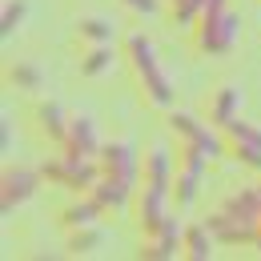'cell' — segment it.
<instances>
[{
	"instance_id": "1",
	"label": "cell",
	"mask_w": 261,
	"mask_h": 261,
	"mask_svg": "<svg viewBox=\"0 0 261 261\" xmlns=\"http://www.w3.org/2000/svg\"><path fill=\"white\" fill-rule=\"evenodd\" d=\"M137 181H141V153L133 141H109L100 145V177L89 193L97 197L109 213H125L129 209L133 193H137Z\"/></svg>"
},
{
	"instance_id": "2",
	"label": "cell",
	"mask_w": 261,
	"mask_h": 261,
	"mask_svg": "<svg viewBox=\"0 0 261 261\" xmlns=\"http://www.w3.org/2000/svg\"><path fill=\"white\" fill-rule=\"evenodd\" d=\"M257 221H261V189L257 185H245V189L229 193L225 201L205 217V225L213 229V237H217L221 245H253Z\"/></svg>"
},
{
	"instance_id": "3",
	"label": "cell",
	"mask_w": 261,
	"mask_h": 261,
	"mask_svg": "<svg viewBox=\"0 0 261 261\" xmlns=\"http://www.w3.org/2000/svg\"><path fill=\"white\" fill-rule=\"evenodd\" d=\"M125 57H129L133 72H137V85H141L145 100L153 109H169L173 105V81H169V72L161 68V57H157L153 40L145 33H129L125 36Z\"/></svg>"
},
{
	"instance_id": "4",
	"label": "cell",
	"mask_w": 261,
	"mask_h": 261,
	"mask_svg": "<svg viewBox=\"0 0 261 261\" xmlns=\"http://www.w3.org/2000/svg\"><path fill=\"white\" fill-rule=\"evenodd\" d=\"M237 36H241V16L225 4V8L201 12V20L193 24V48L205 57H225L237 44Z\"/></svg>"
},
{
	"instance_id": "5",
	"label": "cell",
	"mask_w": 261,
	"mask_h": 261,
	"mask_svg": "<svg viewBox=\"0 0 261 261\" xmlns=\"http://www.w3.org/2000/svg\"><path fill=\"white\" fill-rule=\"evenodd\" d=\"M44 181L61 185V189H72V193H89L100 177V157H76V153H57L53 161L40 169Z\"/></svg>"
},
{
	"instance_id": "6",
	"label": "cell",
	"mask_w": 261,
	"mask_h": 261,
	"mask_svg": "<svg viewBox=\"0 0 261 261\" xmlns=\"http://www.w3.org/2000/svg\"><path fill=\"white\" fill-rule=\"evenodd\" d=\"M205 153L193 149V145H181V153H177V173H173V201L185 209V205H193L197 193H201V181H205Z\"/></svg>"
},
{
	"instance_id": "7",
	"label": "cell",
	"mask_w": 261,
	"mask_h": 261,
	"mask_svg": "<svg viewBox=\"0 0 261 261\" xmlns=\"http://www.w3.org/2000/svg\"><path fill=\"white\" fill-rule=\"evenodd\" d=\"M169 129L181 137V145H193V149H201L209 161H217V157H225V133L217 137L213 129H205V121H197L193 113H173L169 117Z\"/></svg>"
},
{
	"instance_id": "8",
	"label": "cell",
	"mask_w": 261,
	"mask_h": 261,
	"mask_svg": "<svg viewBox=\"0 0 261 261\" xmlns=\"http://www.w3.org/2000/svg\"><path fill=\"white\" fill-rule=\"evenodd\" d=\"M221 133H225L229 153L245 165V169H261V125L233 117L229 125H221Z\"/></svg>"
},
{
	"instance_id": "9",
	"label": "cell",
	"mask_w": 261,
	"mask_h": 261,
	"mask_svg": "<svg viewBox=\"0 0 261 261\" xmlns=\"http://www.w3.org/2000/svg\"><path fill=\"white\" fill-rule=\"evenodd\" d=\"M40 181H44V173H40V169H29V165H8V169H4V189H0V209H4V217H8L12 209H20L29 197H36Z\"/></svg>"
},
{
	"instance_id": "10",
	"label": "cell",
	"mask_w": 261,
	"mask_h": 261,
	"mask_svg": "<svg viewBox=\"0 0 261 261\" xmlns=\"http://www.w3.org/2000/svg\"><path fill=\"white\" fill-rule=\"evenodd\" d=\"M185 253V225L169 213L161 225L153 233L141 237V257H157V261H169V257H181Z\"/></svg>"
},
{
	"instance_id": "11",
	"label": "cell",
	"mask_w": 261,
	"mask_h": 261,
	"mask_svg": "<svg viewBox=\"0 0 261 261\" xmlns=\"http://www.w3.org/2000/svg\"><path fill=\"white\" fill-rule=\"evenodd\" d=\"M61 149H65V153H76V157H100L97 121L85 117V113H76V117L68 121V133H65V141H61Z\"/></svg>"
},
{
	"instance_id": "12",
	"label": "cell",
	"mask_w": 261,
	"mask_h": 261,
	"mask_svg": "<svg viewBox=\"0 0 261 261\" xmlns=\"http://www.w3.org/2000/svg\"><path fill=\"white\" fill-rule=\"evenodd\" d=\"M173 173H177V161H173V153H169L165 145H153V149L145 153V161H141V185L173 193Z\"/></svg>"
},
{
	"instance_id": "13",
	"label": "cell",
	"mask_w": 261,
	"mask_h": 261,
	"mask_svg": "<svg viewBox=\"0 0 261 261\" xmlns=\"http://www.w3.org/2000/svg\"><path fill=\"white\" fill-rule=\"evenodd\" d=\"M100 213H105V205H100L93 193H81L72 205L61 209V225L65 229H85V225H100Z\"/></svg>"
},
{
	"instance_id": "14",
	"label": "cell",
	"mask_w": 261,
	"mask_h": 261,
	"mask_svg": "<svg viewBox=\"0 0 261 261\" xmlns=\"http://www.w3.org/2000/svg\"><path fill=\"white\" fill-rule=\"evenodd\" d=\"M68 121H72V117L65 113V105H61V100H44V105H36V129L44 133L48 141H57V145H61V141H65V133H68Z\"/></svg>"
},
{
	"instance_id": "15",
	"label": "cell",
	"mask_w": 261,
	"mask_h": 261,
	"mask_svg": "<svg viewBox=\"0 0 261 261\" xmlns=\"http://www.w3.org/2000/svg\"><path fill=\"white\" fill-rule=\"evenodd\" d=\"M237 109H241V89H237V85H221L217 97H213V105H209V121L221 129V125H229V121L237 117Z\"/></svg>"
},
{
	"instance_id": "16",
	"label": "cell",
	"mask_w": 261,
	"mask_h": 261,
	"mask_svg": "<svg viewBox=\"0 0 261 261\" xmlns=\"http://www.w3.org/2000/svg\"><path fill=\"white\" fill-rule=\"evenodd\" d=\"M213 245H217V237H213V229H209V225H189V229H185V257L209 261V257H213Z\"/></svg>"
},
{
	"instance_id": "17",
	"label": "cell",
	"mask_w": 261,
	"mask_h": 261,
	"mask_svg": "<svg viewBox=\"0 0 261 261\" xmlns=\"http://www.w3.org/2000/svg\"><path fill=\"white\" fill-rule=\"evenodd\" d=\"M113 65H117L113 44H89V53L81 57V72H85V76H105Z\"/></svg>"
},
{
	"instance_id": "18",
	"label": "cell",
	"mask_w": 261,
	"mask_h": 261,
	"mask_svg": "<svg viewBox=\"0 0 261 261\" xmlns=\"http://www.w3.org/2000/svg\"><path fill=\"white\" fill-rule=\"evenodd\" d=\"M76 36L85 44H109L113 40V24L105 16H85V20H76Z\"/></svg>"
},
{
	"instance_id": "19",
	"label": "cell",
	"mask_w": 261,
	"mask_h": 261,
	"mask_svg": "<svg viewBox=\"0 0 261 261\" xmlns=\"http://www.w3.org/2000/svg\"><path fill=\"white\" fill-rule=\"evenodd\" d=\"M169 8H173V16H177L181 29H193L201 20V12H205V0H169Z\"/></svg>"
},
{
	"instance_id": "20",
	"label": "cell",
	"mask_w": 261,
	"mask_h": 261,
	"mask_svg": "<svg viewBox=\"0 0 261 261\" xmlns=\"http://www.w3.org/2000/svg\"><path fill=\"white\" fill-rule=\"evenodd\" d=\"M8 81L16 85V89H24V93H33V89H40L44 85V72L36 65H12V72H8Z\"/></svg>"
},
{
	"instance_id": "21",
	"label": "cell",
	"mask_w": 261,
	"mask_h": 261,
	"mask_svg": "<svg viewBox=\"0 0 261 261\" xmlns=\"http://www.w3.org/2000/svg\"><path fill=\"white\" fill-rule=\"evenodd\" d=\"M97 245H100V225L72 229V237H68V249H72V253H93Z\"/></svg>"
},
{
	"instance_id": "22",
	"label": "cell",
	"mask_w": 261,
	"mask_h": 261,
	"mask_svg": "<svg viewBox=\"0 0 261 261\" xmlns=\"http://www.w3.org/2000/svg\"><path fill=\"white\" fill-rule=\"evenodd\" d=\"M24 12H29V4H24V0H4V24H0L4 40H8V36L24 24Z\"/></svg>"
},
{
	"instance_id": "23",
	"label": "cell",
	"mask_w": 261,
	"mask_h": 261,
	"mask_svg": "<svg viewBox=\"0 0 261 261\" xmlns=\"http://www.w3.org/2000/svg\"><path fill=\"white\" fill-rule=\"evenodd\" d=\"M129 12H137V16H157L161 12V0H121Z\"/></svg>"
},
{
	"instance_id": "24",
	"label": "cell",
	"mask_w": 261,
	"mask_h": 261,
	"mask_svg": "<svg viewBox=\"0 0 261 261\" xmlns=\"http://www.w3.org/2000/svg\"><path fill=\"white\" fill-rule=\"evenodd\" d=\"M253 249L261 253V221H257V237H253Z\"/></svg>"
},
{
	"instance_id": "25",
	"label": "cell",
	"mask_w": 261,
	"mask_h": 261,
	"mask_svg": "<svg viewBox=\"0 0 261 261\" xmlns=\"http://www.w3.org/2000/svg\"><path fill=\"white\" fill-rule=\"evenodd\" d=\"M257 189H261V181H257Z\"/></svg>"
}]
</instances>
